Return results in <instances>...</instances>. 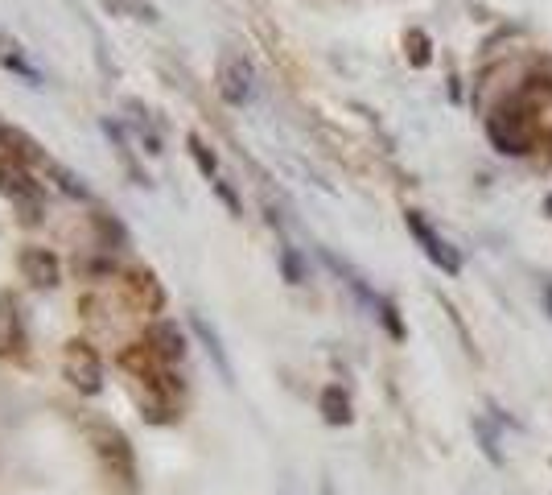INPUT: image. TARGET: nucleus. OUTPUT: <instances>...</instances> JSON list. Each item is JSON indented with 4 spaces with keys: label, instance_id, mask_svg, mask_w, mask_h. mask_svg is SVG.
<instances>
[{
    "label": "nucleus",
    "instance_id": "obj_1",
    "mask_svg": "<svg viewBox=\"0 0 552 495\" xmlns=\"http://www.w3.org/2000/svg\"><path fill=\"white\" fill-rule=\"evenodd\" d=\"M83 434H87V446L99 462V471L112 483H120L124 491H136V454H132V442L124 438V429L112 421H91L83 425Z\"/></svg>",
    "mask_w": 552,
    "mask_h": 495
},
{
    "label": "nucleus",
    "instance_id": "obj_2",
    "mask_svg": "<svg viewBox=\"0 0 552 495\" xmlns=\"http://www.w3.org/2000/svg\"><path fill=\"white\" fill-rule=\"evenodd\" d=\"M0 194L13 198L21 207L25 223H38L42 219V182L29 174V165L17 157H0Z\"/></svg>",
    "mask_w": 552,
    "mask_h": 495
},
{
    "label": "nucleus",
    "instance_id": "obj_3",
    "mask_svg": "<svg viewBox=\"0 0 552 495\" xmlns=\"http://www.w3.org/2000/svg\"><path fill=\"white\" fill-rule=\"evenodd\" d=\"M62 380L83 396L103 392V359L87 339H71L62 347Z\"/></svg>",
    "mask_w": 552,
    "mask_h": 495
},
{
    "label": "nucleus",
    "instance_id": "obj_4",
    "mask_svg": "<svg viewBox=\"0 0 552 495\" xmlns=\"http://www.w3.org/2000/svg\"><path fill=\"white\" fill-rule=\"evenodd\" d=\"M252 83H256V71H252V62L244 54H227L219 62V95L227 99V104L244 108L252 99Z\"/></svg>",
    "mask_w": 552,
    "mask_h": 495
},
{
    "label": "nucleus",
    "instance_id": "obj_5",
    "mask_svg": "<svg viewBox=\"0 0 552 495\" xmlns=\"http://www.w3.org/2000/svg\"><path fill=\"white\" fill-rule=\"evenodd\" d=\"M29 355V330L13 302V293H0V359H25Z\"/></svg>",
    "mask_w": 552,
    "mask_h": 495
},
{
    "label": "nucleus",
    "instance_id": "obj_6",
    "mask_svg": "<svg viewBox=\"0 0 552 495\" xmlns=\"http://www.w3.org/2000/svg\"><path fill=\"white\" fill-rule=\"evenodd\" d=\"M408 231H412V236H417V244L425 248V256L437 264V269L441 273H450V277H458L462 273V256L450 248V244H445L441 236H437V231L417 215V211H408Z\"/></svg>",
    "mask_w": 552,
    "mask_h": 495
},
{
    "label": "nucleus",
    "instance_id": "obj_7",
    "mask_svg": "<svg viewBox=\"0 0 552 495\" xmlns=\"http://www.w3.org/2000/svg\"><path fill=\"white\" fill-rule=\"evenodd\" d=\"M17 264H21V277L33 285V289H58L62 285V260L50 252V248H21V256H17Z\"/></svg>",
    "mask_w": 552,
    "mask_h": 495
},
{
    "label": "nucleus",
    "instance_id": "obj_8",
    "mask_svg": "<svg viewBox=\"0 0 552 495\" xmlns=\"http://www.w3.org/2000/svg\"><path fill=\"white\" fill-rule=\"evenodd\" d=\"M124 293L141 314H161L165 310V289L153 277V269H128L124 273Z\"/></svg>",
    "mask_w": 552,
    "mask_h": 495
},
{
    "label": "nucleus",
    "instance_id": "obj_9",
    "mask_svg": "<svg viewBox=\"0 0 552 495\" xmlns=\"http://www.w3.org/2000/svg\"><path fill=\"white\" fill-rule=\"evenodd\" d=\"M145 343H149V351L161 359V363H169V368H178V363L186 359V335L178 330V322H153L149 330H145Z\"/></svg>",
    "mask_w": 552,
    "mask_h": 495
},
{
    "label": "nucleus",
    "instance_id": "obj_10",
    "mask_svg": "<svg viewBox=\"0 0 552 495\" xmlns=\"http://www.w3.org/2000/svg\"><path fill=\"white\" fill-rule=\"evenodd\" d=\"M322 417L330 421V425H351V396H347V388L342 384H326L322 388Z\"/></svg>",
    "mask_w": 552,
    "mask_h": 495
},
{
    "label": "nucleus",
    "instance_id": "obj_11",
    "mask_svg": "<svg viewBox=\"0 0 552 495\" xmlns=\"http://www.w3.org/2000/svg\"><path fill=\"white\" fill-rule=\"evenodd\" d=\"M91 223H95V231H99V244H103V248H128V231H124V223H120L116 215L95 211Z\"/></svg>",
    "mask_w": 552,
    "mask_h": 495
},
{
    "label": "nucleus",
    "instance_id": "obj_12",
    "mask_svg": "<svg viewBox=\"0 0 552 495\" xmlns=\"http://www.w3.org/2000/svg\"><path fill=\"white\" fill-rule=\"evenodd\" d=\"M194 335L206 343V351H211V359H215L219 376H223V380H231V376H235V372H231V359H227V351H223V343H219V335H215V330L206 326L202 318H194Z\"/></svg>",
    "mask_w": 552,
    "mask_h": 495
},
{
    "label": "nucleus",
    "instance_id": "obj_13",
    "mask_svg": "<svg viewBox=\"0 0 552 495\" xmlns=\"http://www.w3.org/2000/svg\"><path fill=\"white\" fill-rule=\"evenodd\" d=\"M112 13H124L128 21H157V9L149 5V0H103Z\"/></svg>",
    "mask_w": 552,
    "mask_h": 495
},
{
    "label": "nucleus",
    "instance_id": "obj_14",
    "mask_svg": "<svg viewBox=\"0 0 552 495\" xmlns=\"http://www.w3.org/2000/svg\"><path fill=\"white\" fill-rule=\"evenodd\" d=\"M46 174L66 190V194H71V198H87V186H83V178H75L71 170H66V165H58L54 157H50V165H46Z\"/></svg>",
    "mask_w": 552,
    "mask_h": 495
},
{
    "label": "nucleus",
    "instance_id": "obj_15",
    "mask_svg": "<svg viewBox=\"0 0 552 495\" xmlns=\"http://www.w3.org/2000/svg\"><path fill=\"white\" fill-rule=\"evenodd\" d=\"M190 153H194V161H198V170L206 174V178H215V170H219V161H215V153L202 145V137H190Z\"/></svg>",
    "mask_w": 552,
    "mask_h": 495
},
{
    "label": "nucleus",
    "instance_id": "obj_16",
    "mask_svg": "<svg viewBox=\"0 0 552 495\" xmlns=\"http://www.w3.org/2000/svg\"><path fill=\"white\" fill-rule=\"evenodd\" d=\"M478 442H482V450H487V458L495 462V467H503V450H499V438H495V429H491L487 421H478Z\"/></svg>",
    "mask_w": 552,
    "mask_h": 495
},
{
    "label": "nucleus",
    "instance_id": "obj_17",
    "mask_svg": "<svg viewBox=\"0 0 552 495\" xmlns=\"http://www.w3.org/2000/svg\"><path fill=\"white\" fill-rule=\"evenodd\" d=\"M375 310H379V322L388 326V335H392V339H404V322H400L396 306H392V302H375Z\"/></svg>",
    "mask_w": 552,
    "mask_h": 495
},
{
    "label": "nucleus",
    "instance_id": "obj_18",
    "mask_svg": "<svg viewBox=\"0 0 552 495\" xmlns=\"http://www.w3.org/2000/svg\"><path fill=\"white\" fill-rule=\"evenodd\" d=\"M281 269H285V281L289 285H301L305 281V269H301V256L293 248H281Z\"/></svg>",
    "mask_w": 552,
    "mask_h": 495
},
{
    "label": "nucleus",
    "instance_id": "obj_19",
    "mask_svg": "<svg viewBox=\"0 0 552 495\" xmlns=\"http://www.w3.org/2000/svg\"><path fill=\"white\" fill-rule=\"evenodd\" d=\"M215 190H219V194H223V203H227V207H231V211H235V215H239V198H235V194H231V190H227V186H223V182H215Z\"/></svg>",
    "mask_w": 552,
    "mask_h": 495
},
{
    "label": "nucleus",
    "instance_id": "obj_20",
    "mask_svg": "<svg viewBox=\"0 0 552 495\" xmlns=\"http://www.w3.org/2000/svg\"><path fill=\"white\" fill-rule=\"evenodd\" d=\"M544 306H548V314H552V281L544 285Z\"/></svg>",
    "mask_w": 552,
    "mask_h": 495
},
{
    "label": "nucleus",
    "instance_id": "obj_21",
    "mask_svg": "<svg viewBox=\"0 0 552 495\" xmlns=\"http://www.w3.org/2000/svg\"><path fill=\"white\" fill-rule=\"evenodd\" d=\"M5 137H9V124H5V120H0V145H5Z\"/></svg>",
    "mask_w": 552,
    "mask_h": 495
},
{
    "label": "nucleus",
    "instance_id": "obj_22",
    "mask_svg": "<svg viewBox=\"0 0 552 495\" xmlns=\"http://www.w3.org/2000/svg\"><path fill=\"white\" fill-rule=\"evenodd\" d=\"M548 215H552V194H548Z\"/></svg>",
    "mask_w": 552,
    "mask_h": 495
}]
</instances>
